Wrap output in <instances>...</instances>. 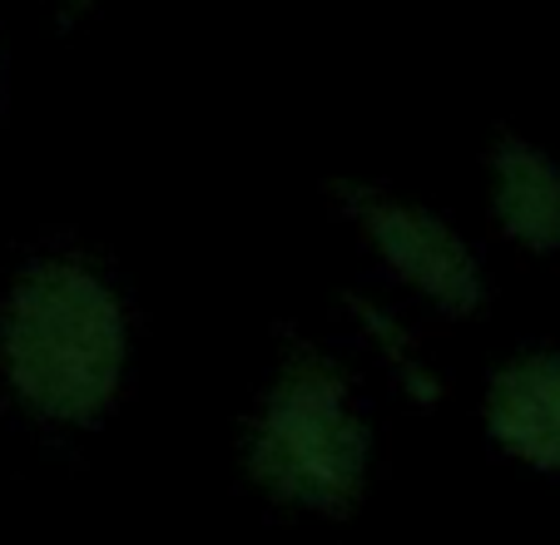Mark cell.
<instances>
[{"label": "cell", "mask_w": 560, "mask_h": 545, "mask_svg": "<svg viewBox=\"0 0 560 545\" xmlns=\"http://www.w3.org/2000/svg\"><path fill=\"white\" fill-rule=\"evenodd\" d=\"M487 431L516 462L560 472V352H526L491 378Z\"/></svg>", "instance_id": "277c9868"}, {"label": "cell", "mask_w": 560, "mask_h": 545, "mask_svg": "<svg viewBox=\"0 0 560 545\" xmlns=\"http://www.w3.org/2000/svg\"><path fill=\"white\" fill-rule=\"evenodd\" d=\"M248 482L307 515L358 511L372 472V431L348 378L323 352H293L248 431Z\"/></svg>", "instance_id": "7a4b0ae2"}, {"label": "cell", "mask_w": 560, "mask_h": 545, "mask_svg": "<svg viewBox=\"0 0 560 545\" xmlns=\"http://www.w3.org/2000/svg\"><path fill=\"white\" fill-rule=\"evenodd\" d=\"M342 204L362 223V233L382 253V263L407 288H417L427 303L446 308L452 317H466L481 308V293H487L481 288V263L446 219L402 199H382L372 189H348Z\"/></svg>", "instance_id": "3957f363"}, {"label": "cell", "mask_w": 560, "mask_h": 545, "mask_svg": "<svg viewBox=\"0 0 560 545\" xmlns=\"http://www.w3.org/2000/svg\"><path fill=\"white\" fill-rule=\"evenodd\" d=\"M129 333L115 293L80 263H35L0 317V362L40 421L90 427L119 397Z\"/></svg>", "instance_id": "6da1fadb"}, {"label": "cell", "mask_w": 560, "mask_h": 545, "mask_svg": "<svg viewBox=\"0 0 560 545\" xmlns=\"http://www.w3.org/2000/svg\"><path fill=\"white\" fill-rule=\"evenodd\" d=\"M491 178H497L491 204H497L501 229L521 248L556 253L560 248V169L540 149L511 139V144L497 149Z\"/></svg>", "instance_id": "5b68a950"}]
</instances>
